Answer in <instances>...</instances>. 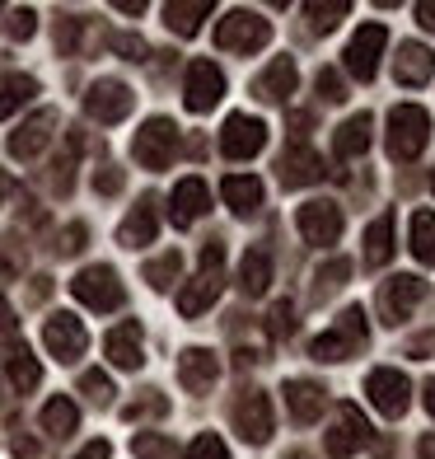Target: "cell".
I'll use <instances>...</instances> for the list:
<instances>
[{"label":"cell","mask_w":435,"mask_h":459,"mask_svg":"<svg viewBox=\"0 0 435 459\" xmlns=\"http://www.w3.org/2000/svg\"><path fill=\"white\" fill-rule=\"evenodd\" d=\"M384 43H388V29H384V24H365V29L346 43V71L356 75V80H375L380 56H384Z\"/></svg>","instance_id":"5bb4252c"},{"label":"cell","mask_w":435,"mask_h":459,"mask_svg":"<svg viewBox=\"0 0 435 459\" xmlns=\"http://www.w3.org/2000/svg\"><path fill=\"white\" fill-rule=\"evenodd\" d=\"M10 380H14L19 394L38 389V380H43V366L33 361V351H29V347H14V351H10Z\"/></svg>","instance_id":"836d02e7"},{"label":"cell","mask_w":435,"mask_h":459,"mask_svg":"<svg viewBox=\"0 0 435 459\" xmlns=\"http://www.w3.org/2000/svg\"><path fill=\"white\" fill-rule=\"evenodd\" d=\"M319 94H323L328 103H342V99H346L342 75H337V71H319Z\"/></svg>","instance_id":"7bdbcfd3"},{"label":"cell","mask_w":435,"mask_h":459,"mask_svg":"<svg viewBox=\"0 0 435 459\" xmlns=\"http://www.w3.org/2000/svg\"><path fill=\"white\" fill-rule=\"evenodd\" d=\"M80 244H85V225H71L66 235H61V244H56V248H61V254H75Z\"/></svg>","instance_id":"f6af8a7d"},{"label":"cell","mask_w":435,"mask_h":459,"mask_svg":"<svg viewBox=\"0 0 435 459\" xmlns=\"http://www.w3.org/2000/svg\"><path fill=\"white\" fill-rule=\"evenodd\" d=\"M431 141V113L417 108V103H398L388 113V155L393 160H417Z\"/></svg>","instance_id":"7a4b0ae2"},{"label":"cell","mask_w":435,"mask_h":459,"mask_svg":"<svg viewBox=\"0 0 435 459\" xmlns=\"http://www.w3.org/2000/svg\"><path fill=\"white\" fill-rule=\"evenodd\" d=\"M75 427H80V408H75L71 399H52V403L43 408V431L56 436V441H61V436H71Z\"/></svg>","instance_id":"4dcf8cb0"},{"label":"cell","mask_w":435,"mask_h":459,"mask_svg":"<svg viewBox=\"0 0 435 459\" xmlns=\"http://www.w3.org/2000/svg\"><path fill=\"white\" fill-rule=\"evenodd\" d=\"M80 389H85L94 403H108V399H113V380H108L103 370H85V380H80Z\"/></svg>","instance_id":"ab89813d"},{"label":"cell","mask_w":435,"mask_h":459,"mask_svg":"<svg viewBox=\"0 0 435 459\" xmlns=\"http://www.w3.org/2000/svg\"><path fill=\"white\" fill-rule=\"evenodd\" d=\"M365 394H370V403H375L384 417H403L407 403H412V385H407V375L403 370H370V380H365Z\"/></svg>","instance_id":"8fae6325"},{"label":"cell","mask_w":435,"mask_h":459,"mask_svg":"<svg viewBox=\"0 0 435 459\" xmlns=\"http://www.w3.org/2000/svg\"><path fill=\"white\" fill-rule=\"evenodd\" d=\"M370 132H375V117H370V113L346 117L342 127H337V136H333V151H337L342 160H356V155H365V151H370Z\"/></svg>","instance_id":"4316f807"},{"label":"cell","mask_w":435,"mask_h":459,"mask_svg":"<svg viewBox=\"0 0 435 459\" xmlns=\"http://www.w3.org/2000/svg\"><path fill=\"white\" fill-rule=\"evenodd\" d=\"M117 52H127V61H141L145 43H141V38H117Z\"/></svg>","instance_id":"681fc988"},{"label":"cell","mask_w":435,"mask_h":459,"mask_svg":"<svg viewBox=\"0 0 435 459\" xmlns=\"http://www.w3.org/2000/svg\"><path fill=\"white\" fill-rule=\"evenodd\" d=\"M295 221H300V235L314 244V248H328V244H337V239H342V206H337V202H328V197L304 202Z\"/></svg>","instance_id":"9c48e42d"},{"label":"cell","mask_w":435,"mask_h":459,"mask_svg":"<svg viewBox=\"0 0 435 459\" xmlns=\"http://www.w3.org/2000/svg\"><path fill=\"white\" fill-rule=\"evenodd\" d=\"M220 193H225V202H230L235 216H253L258 206H262V178H253V174H230V178L220 183Z\"/></svg>","instance_id":"484cf974"},{"label":"cell","mask_w":435,"mask_h":459,"mask_svg":"<svg viewBox=\"0 0 435 459\" xmlns=\"http://www.w3.org/2000/svg\"><path fill=\"white\" fill-rule=\"evenodd\" d=\"M267 328H272V338H290V333H295V305L277 300L272 305V324H267Z\"/></svg>","instance_id":"f35d334b"},{"label":"cell","mask_w":435,"mask_h":459,"mask_svg":"<svg viewBox=\"0 0 435 459\" xmlns=\"http://www.w3.org/2000/svg\"><path fill=\"white\" fill-rule=\"evenodd\" d=\"M431 187H435V178H431Z\"/></svg>","instance_id":"db71d44e"},{"label":"cell","mask_w":435,"mask_h":459,"mask_svg":"<svg viewBox=\"0 0 435 459\" xmlns=\"http://www.w3.org/2000/svg\"><path fill=\"white\" fill-rule=\"evenodd\" d=\"M295 80H300L295 61H290V56H277L272 66H267V71L253 80V94H258L262 103H281L290 90H295Z\"/></svg>","instance_id":"7402d4cb"},{"label":"cell","mask_w":435,"mask_h":459,"mask_svg":"<svg viewBox=\"0 0 435 459\" xmlns=\"http://www.w3.org/2000/svg\"><path fill=\"white\" fill-rule=\"evenodd\" d=\"M43 342H47V351L56 361H75V357H85V347H90V333H85V324H80L75 315H52L47 324H43Z\"/></svg>","instance_id":"4fadbf2b"},{"label":"cell","mask_w":435,"mask_h":459,"mask_svg":"<svg viewBox=\"0 0 435 459\" xmlns=\"http://www.w3.org/2000/svg\"><path fill=\"white\" fill-rule=\"evenodd\" d=\"M33 94H38V80L33 75H10L5 90H0V117H14L24 103H33Z\"/></svg>","instance_id":"1f68e13d"},{"label":"cell","mask_w":435,"mask_h":459,"mask_svg":"<svg viewBox=\"0 0 435 459\" xmlns=\"http://www.w3.org/2000/svg\"><path fill=\"white\" fill-rule=\"evenodd\" d=\"M14 333H19V319H14V309L5 305V296H0V342H14Z\"/></svg>","instance_id":"ee69618b"},{"label":"cell","mask_w":435,"mask_h":459,"mask_svg":"<svg viewBox=\"0 0 435 459\" xmlns=\"http://www.w3.org/2000/svg\"><path fill=\"white\" fill-rule=\"evenodd\" d=\"M132 103H136V94L122 85V80H94L90 94H85V117L103 122V127H113V122H122V117L132 113Z\"/></svg>","instance_id":"52a82bcc"},{"label":"cell","mask_w":435,"mask_h":459,"mask_svg":"<svg viewBox=\"0 0 435 459\" xmlns=\"http://www.w3.org/2000/svg\"><path fill=\"white\" fill-rule=\"evenodd\" d=\"M56 48H61V52H71V48H75V19H66V24L56 29Z\"/></svg>","instance_id":"7dc6e473"},{"label":"cell","mask_w":435,"mask_h":459,"mask_svg":"<svg viewBox=\"0 0 435 459\" xmlns=\"http://www.w3.org/2000/svg\"><path fill=\"white\" fill-rule=\"evenodd\" d=\"M426 412H431V417H435V380H431V385H426Z\"/></svg>","instance_id":"f5cc1de1"},{"label":"cell","mask_w":435,"mask_h":459,"mask_svg":"<svg viewBox=\"0 0 435 459\" xmlns=\"http://www.w3.org/2000/svg\"><path fill=\"white\" fill-rule=\"evenodd\" d=\"M33 29H38V14H33V10H14V14L5 19V33L14 38V43H29Z\"/></svg>","instance_id":"74e56055"},{"label":"cell","mask_w":435,"mask_h":459,"mask_svg":"<svg viewBox=\"0 0 435 459\" xmlns=\"http://www.w3.org/2000/svg\"><path fill=\"white\" fill-rule=\"evenodd\" d=\"M304 14H309V24H314V33H333L351 14V5L346 0H328V5H304Z\"/></svg>","instance_id":"d590c367"},{"label":"cell","mask_w":435,"mask_h":459,"mask_svg":"<svg viewBox=\"0 0 435 459\" xmlns=\"http://www.w3.org/2000/svg\"><path fill=\"white\" fill-rule=\"evenodd\" d=\"M132 450H136V459H178L174 441H169V436H159V431H141L132 441Z\"/></svg>","instance_id":"8d00e7d4"},{"label":"cell","mask_w":435,"mask_h":459,"mask_svg":"<svg viewBox=\"0 0 435 459\" xmlns=\"http://www.w3.org/2000/svg\"><path fill=\"white\" fill-rule=\"evenodd\" d=\"M178 380L188 394H211V385L220 380V361H216V351H206V347H188L178 357Z\"/></svg>","instance_id":"e0dca14e"},{"label":"cell","mask_w":435,"mask_h":459,"mask_svg":"<svg viewBox=\"0 0 435 459\" xmlns=\"http://www.w3.org/2000/svg\"><path fill=\"white\" fill-rule=\"evenodd\" d=\"M220 99H225L220 66H211V61H192V66H188V85H183V103H188L192 113H211Z\"/></svg>","instance_id":"2e32d148"},{"label":"cell","mask_w":435,"mask_h":459,"mask_svg":"<svg viewBox=\"0 0 435 459\" xmlns=\"http://www.w3.org/2000/svg\"><path fill=\"white\" fill-rule=\"evenodd\" d=\"M206 206H211L206 183H201V178H183V183L174 187V197H169V216H174V225L183 230V225H192L197 216H206Z\"/></svg>","instance_id":"44dd1931"},{"label":"cell","mask_w":435,"mask_h":459,"mask_svg":"<svg viewBox=\"0 0 435 459\" xmlns=\"http://www.w3.org/2000/svg\"><path fill=\"white\" fill-rule=\"evenodd\" d=\"M103 351H108V361H113V366H122V370H141V361H145V351H141V328H136V324L113 328L108 338H103Z\"/></svg>","instance_id":"603a6c76"},{"label":"cell","mask_w":435,"mask_h":459,"mask_svg":"<svg viewBox=\"0 0 435 459\" xmlns=\"http://www.w3.org/2000/svg\"><path fill=\"white\" fill-rule=\"evenodd\" d=\"M412 254H417V263L435 267V212L412 216Z\"/></svg>","instance_id":"d6a6232c"},{"label":"cell","mask_w":435,"mask_h":459,"mask_svg":"<svg viewBox=\"0 0 435 459\" xmlns=\"http://www.w3.org/2000/svg\"><path fill=\"white\" fill-rule=\"evenodd\" d=\"M417 459H435V431L422 436V446H417Z\"/></svg>","instance_id":"816d5d0a"},{"label":"cell","mask_w":435,"mask_h":459,"mask_svg":"<svg viewBox=\"0 0 435 459\" xmlns=\"http://www.w3.org/2000/svg\"><path fill=\"white\" fill-rule=\"evenodd\" d=\"M220 267H225V248H220V244H206V248H201V273L178 290V315H183V319H197L201 309L216 305L220 286H225Z\"/></svg>","instance_id":"6da1fadb"},{"label":"cell","mask_w":435,"mask_h":459,"mask_svg":"<svg viewBox=\"0 0 435 459\" xmlns=\"http://www.w3.org/2000/svg\"><path fill=\"white\" fill-rule=\"evenodd\" d=\"M277 174H281V187H304V183H314L323 174V160L309 151L304 141H295V145H286V151H281Z\"/></svg>","instance_id":"ac0fdd59"},{"label":"cell","mask_w":435,"mask_h":459,"mask_svg":"<svg viewBox=\"0 0 435 459\" xmlns=\"http://www.w3.org/2000/svg\"><path fill=\"white\" fill-rule=\"evenodd\" d=\"M188 459H230V450H225V441H220V436H211V431H206V436H197V441H192Z\"/></svg>","instance_id":"60d3db41"},{"label":"cell","mask_w":435,"mask_h":459,"mask_svg":"<svg viewBox=\"0 0 435 459\" xmlns=\"http://www.w3.org/2000/svg\"><path fill=\"white\" fill-rule=\"evenodd\" d=\"M174 151H178V127L169 117H150L132 141V155H136L141 169H169Z\"/></svg>","instance_id":"5b68a950"},{"label":"cell","mask_w":435,"mask_h":459,"mask_svg":"<svg viewBox=\"0 0 435 459\" xmlns=\"http://www.w3.org/2000/svg\"><path fill=\"white\" fill-rule=\"evenodd\" d=\"M216 43L225 48V52H258V48H267L272 43V24H267L262 14H253V10H230L216 24Z\"/></svg>","instance_id":"277c9868"},{"label":"cell","mask_w":435,"mask_h":459,"mask_svg":"<svg viewBox=\"0 0 435 459\" xmlns=\"http://www.w3.org/2000/svg\"><path fill=\"white\" fill-rule=\"evenodd\" d=\"M267 286H272V258H267L262 248H248L243 263H239V290L243 296H262Z\"/></svg>","instance_id":"83f0119b"},{"label":"cell","mask_w":435,"mask_h":459,"mask_svg":"<svg viewBox=\"0 0 435 459\" xmlns=\"http://www.w3.org/2000/svg\"><path fill=\"white\" fill-rule=\"evenodd\" d=\"M417 19H422L426 29H435V5H431V0H422V5H417Z\"/></svg>","instance_id":"f907efd6"},{"label":"cell","mask_w":435,"mask_h":459,"mask_svg":"<svg viewBox=\"0 0 435 459\" xmlns=\"http://www.w3.org/2000/svg\"><path fill=\"white\" fill-rule=\"evenodd\" d=\"M52 127H56V113H52V108L33 113L19 132H10V155H14V160H33V155L52 141Z\"/></svg>","instance_id":"d6986e66"},{"label":"cell","mask_w":435,"mask_h":459,"mask_svg":"<svg viewBox=\"0 0 435 459\" xmlns=\"http://www.w3.org/2000/svg\"><path fill=\"white\" fill-rule=\"evenodd\" d=\"M178 273H183V258H178V248H169L164 258H155V263H145V281H150L155 290H169L174 281H178Z\"/></svg>","instance_id":"e575fe53"},{"label":"cell","mask_w":435,"mask_h":459,"mask_svg":"<svg viewBox=\"0 0 435 459\" xmlns=\"http://www.w3.org/2000/svg\"><path fill=\"white\" fill-rule=\"evenodd\" d=\"M108 455H113V446H108V441H90V446L80 450L75 459H108Z\"/></svg>","instance_id":"c3c4849f"},{"label":"cell","mask_w":435,"mask_h":459,"mask_svg":"<svg viewBox=\"0 0 435 459\" xmlns=\"http://www.w3.org/2000/svg\"><path fill=\"white\" fill-rule=\"evenodd\" d=\"M370 338V328H365V309L361 305H346L337 324L323 333V338H314V357L319 361H346V357H356V351L365 347Z\"/></svg>","instance_id":"3957f363"},{"label":"cell","mask_w":435,"mask_h":459,"mask_svg":"<svg viewBox=\"0 0 435 459\" xmlns=\"http://www.w3.org/2000/svg\"><path fill=\"white\" fill-rule=\"evenodd\" d=\"M286 408L295 422H319L323 417V389L314 380H286Z\"/></svg>","instance_id":"d4e9b609"},{"label":"cell","mask_w":435,"mask_h":459,"mask_svg":"<svg viewBox=\"0 0 435 459\" xmlns=\"http://www.w3.org/2000/svg\"><path fill=\"white\" fill-rule=\"evenodd\" d=\"M393 75H398L403 85H426V80L435 75V52L422 48V43H403L398 61H393Z\"/></svg>","instance_id":"cb8c5ba5"},{"label":"cell","mask_w":435,"mask_h":459,"mask_svg":"<svg viewBox=\"0 0 435 459\" xmlns=\"http://www.w3.org/2000/svg\"><path fill=\"white\" fill-rule=\"evenodd\" d=\"M346 277H351V263L346 258H333L328 267H319V290H337Z\"/></svg>","instance_id":"b9f144b4"},{"label":"cell","mask_w":435,"mask_h":459,"mask_svg":"<svg viewBox=\"0 0 435 459\" xmlns=\"http://www.w3.org/2000/svg\"><path fill=\"white\" fill-rule=\"evenodd\" d=\"M235 427H239L243 441L267 446L272 441V399H267L262 389H248L243 399L235 403Z\"/></svg>","instance_id":"9a60e30c"},{"label":"cell","mask_w":435,"mask_h":459,"mask_svg":"<svg viewBox=\"0 0 435 459\" xmlns=\"http://www.w3.org/2000/svg\"><path fill=\"white\" fill-rule=\"evenodd\" d=\"M388 258H393V216H380L375 225L365 230V263L384 267Z\"/></svg>","instance_id":"f546056e"},{"label":"cell","mask_w":435,"mask_h":459,"mask_svg":"<svg viewBox=\"0 0 435 459\" xmlns=\"http://www.w3.org/2000/svg\"><path fill=\"white\" fill-rule=\"evenodd\" d=\"M267 145V122L262 117H248V113H230L220 127V151L230 160H253Z\"/></svg>","instance_id":"ba28073f"},{"label":"cell","mask_w":435,"mask_h":459,"mask_svg":"<svg viewBox=\"0 0 435 459\" xmlns=\"http://www.w3.org/2000/svg\"><path fill=\"white\" fill-rule=\"evenodd\" d=\"M155 230H159L155 197H141L136 212L117 225V244H122V248H145V244H155Z\"/></svg>","instance_id":"ffe728a7"},{"label":"cell","mask_w":435,"mask_h":459,"mask_svg":"<svg viewBox=\"0 0 435 459\" xmlns=\"http://www.w3.org/2000/svg\"><path fill=\"white\" fill-rule=\"evenodd\" d=\"M94 187H98V193H117V187H122V169H113V164H108V169L94 178Z\"/></svg>","instance_id":"bcb514c9"},{"label":"cell","mask_w":435,"mask_h":459,"mask_svg":"<svg viewBox=\"0 0 435 459\" xmlns=\"http://www.w3.org/2000/svg\"><path fill=\"white\" fill-rule=\"evenodd\" d=\"M211 14V0H192V5H183V0H174V5H164V24H169L178 38H192L201 29V19Z\"/></svg>","instance_id":"f1b7e54d"},{"label":"cell","mask_w":435,"mask_h":459,"mask_svg":"<svg viewBox=\"0 0 435 459\" xmlns=\"http://www.w3.org/2000/svg\"><path fill=\"white\" fill-rule=\"evenodd\" d=\"M422 296H426V281H422V277H412V273L388 277V281L380 286V309H384V319H388V324L412 319V309L422 305Z\"/></svg>","instance_id":"7c38bea8"},{"label":"cell","mask_w":435,"mask_h":459,"mask_svg":"<svg viewBox=\"0 0 435 459\" xmlns=\"http://www.w3.org/2000/svg\"><path fill=\"white\" fill-rule=\"evenodd\" d=\"M71 290H75L80 305L98 309V315H108V309L122 305V281H117L113 267H103V263H98V267H85V273L71 281Z\"/></svg>","instance_id":"8992f818"},{"label":"cell","mask_w":435,"mask_h":459,"mask_svg":"<svg viewBox=\"0 0 435 459\" xmlns=\"http://www.w3.org/2000/svg\"><path fill=\"white\" fill-rule=\"evenodd\" d=\"M370 441H375V431H370V422L361 417V408L356 403H342L337 408V427L328 431V455L333 459H346V455H356V450H365Z\"/></svg>","instance_id":"30bf717a"}]
</instances>
